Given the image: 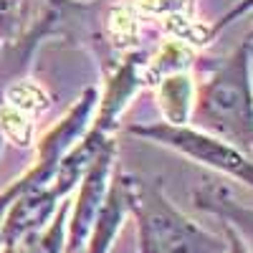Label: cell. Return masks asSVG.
<instances>
[{"mask_svg": "<svg viewBox=\"0 0 253 253\" xmlns=\"http://www.w3.org/2000/svg\"><path fill=\"white\" fill-rule=\"evenodd\" d=\"M58 205L61 198L53 193L51 185L28 190V193L13 198L3 210V218H0V251H8L20 241L41 233L56 215Z\"/></svg>", "mask_w": 253, "mask_h": 253, "instance_id": "cell-6", "label": "cell"}, {"mask_svg": "<svg viewBox=\"0 0 253 253\" xmlns=\"http://www.w3.org/2000/svg\"><path fill=\"white\" fill-rule=\"evenodd\" d=\"M129 190H132L129 172H112L109 190L104 195V203L94 218L84 253H109L124 220L129 218Z\"/></svg>", "mask_w": 253, "mask_h": 253, "instance_id": "cell-7", "label": "cell"}, {"mask_svg": "<svg viewBox=\"0 0 253 253\" xmlns=\"http://www.w3.org/2000/svg\"><path fill=\"white\" fill-rule=\"evenodd\" d=\"M69 210H71V200L63 198L56 215L51 218V223L41 230V233L20 241L18 246L0 251V253H66V223H69Z\"/></svg>", "mask_w": 253, "mask_h": 253, "instance_id": "cell-9", "label": "cell"}, {"mask_svg": "<svg viewBox=\"0 0 253 253\" xmlns=\"http://www.w3.org/2000/svg\"><path fill=\"white\" fill-rule=\"evenodd\" d=\"M190 79L187 76H172L162 81L160 89V107L165 109V117L170 124H187L190 112Z\"/></svg>", "mask_w": 253, "mask_h": 253, "instance_id": "cell-10", "label": "cell"}, {"mask_svg": "<svg viewBox=\"0 0 253 253\" xmlns=\"http://www.w3.org/2000/svg\"><path fill=\"white\" fill-rule=\"evenodd\" d=\"M193 203L198 210L220 218L223 225H228L241 238L248 253H253V208L243 205L225 185L208 182L193 193Z\"/></svg>", "mask_w": 253, "mask_h": 253, "instance_id": "cell-8", "label": "cell"}, {"mask_svg": "<svg viewBox=\"0 0 253 253\" xmlns=\"http://www.w3.org/2000/svg\"><path fill=\"white\" fill-rule=\"evenodd\" d=\"M129 134L162 144L187 160H193L203 167H210L225 177H233L248 187H253V160L246 150L230 144L220 137H213L203 129L187 124H170V122H152V124H132Z\"/></svg>", "mask_w": 253, "mask_h": 253, "instance_id": "cell-3", "label": "cell"}, {"mask_svg": "<svg viewBox=\"0 0 253 253\" xmlns=\"http://www.w3.org/2000/svg\"><path fill=\"white\" fill-rule=\"evenodd\" d=\"M94 107H96V89L89 86L86 91H84V94L74 101V107L63 114V119L53 126V129H48V132L43 134V139L38 142V157H36V162H33L31 170H28L23 177H18L13 185H8L3 193H0V215H3L5 205H8L13 198L28 193V190L48 187V185L53 182V175H56V170H58L63 155H66L71 147L84 137V132L89 129Z\"/></svg>", "mask_w": 253, "mask_h": 253, "instance_id": "cell-4", "label": "cell"}, {"mask_svg": "<svg viewBox=\"0 0 253 253\" xmlns=\"http://www.w3.org/2000/svg\"><path fill=\"white\" fill-rule=\"evenodd\" d=\"M129 215L137 220L139 253H228L225 236H213L187 218L152 180L132 175Z\"/></svg>", "mask_w": 253, "mask_h": 253, "instance_id": "cell-2", "label": "cell"}, {"mask_svg": "<svg viewBox=\"0 0 253 253\" xmlns=\"http://www.w3.org/2000/svg\"><path fill=\"white\" fill-rule=\"evenodd\" d=\"M195 129L220 137L251 150L253 137V81H251V41L223 58L200 86L195 109Z\"/></svg>", "mask_w": 253, "mask_h": 253, "instance_id": "cell-1", "label": "cell"}, {"mask_svg": "<svg viewBox=\"0 0 253 253\" xmlns=\"http://www.w3.org/2000/svg\"><path fill=\"white\" fill-rule=\"evenodd\" d=\"M0 218H3V215H0Z\"/></svg>", "mask_w": 253, "mask_h": 253, "instance_id": "cell-17", "label": "cell"}, {"mask_svg": "<svg viewBox=\"0 0 253 253\" xmlns=\"http://www.w3.org/2000/svg\"><path fill=\"white\" fill-rule=\"evenodd\" d=\"M253 10V0H236V5L233 8H230L220 20H218V23L213 26V33H210V36H218V33H223L225 28H230V26H233L236 23V20H241L243 15H248Z\"/></svg>", "mask_w": 253, "mask_h": 253, "instance_id": "cell-11", "label": "cell"}, {"mask_svg": "<svg viewBox=\"0 0 253 253\" xmlns=\"http://www.w3.org/2000/svg\"><path fill=\"white\" fill-rule=\"evenodd\" d=\"M79 253H84V251H79Z\"/></svg>", "mask_w": 253, "mask_h": 253, "instance_id": "cell-16", "label": "cell"}, {"mask_svg": "<svg viewBox=\"0 0 253 253\" xmlns=\"http://www.w3.org/2000/svg\"><path fill=\"white\" fill-rule=\"evenodd\" d=\"M251 147H253V137H251Z\"/></svg>", "mask_w": 253, "mask_h": 253, "instance_id": "cell-15", "label": "cell"}, {"mask_svg": "<svg viewBox=\"0 0 253 253\" xmlns=\"http://www.w3.org/2000/svg\"><path fill=\"white\" fill-rule=\"evenodd\" d=\"M13 5H15V0H0V15H3V13H8Z\"/></svg>", "mask_w": 253, "mask_h": 253, "instance_id": "cell-13", "label": "cell"}, {"mask_svg": "<svg viewBox=\"0 0 253 253\" xmlns=\"http://www.w3.org/2000/svg\"><path fill=\"white\" fill-rule=\"evenodd\" d=\"M114 152H117V142L112 139L101 147V152L94 157L91 167L79 182V193L76 200L71 203L69 223H66V253H79L86 248L89 230L104 203V195L109 190V180L114 172Z\"/></svg>", "mask_w": 253, "mask_h": 253, "instance_id": "cell-5", "label": "cell"}, {"mask_svg": "<svg viewBox=\"0 0 253 253\" xmlns=\"http://www.w3.org/2000/svg\"><path fill=\"white\" fill-rule=\"evenodd\" d=\"M251 61H253V38H251Z\"/></svg>", "mask_w": 253, "mask_h": 253, "instance_id": "cell-14", "label": "cell"}, {"mask_svg": "<svg viewBox=\"0 0 253 253\" xmlns=\"http://www.w3.org/2000/svg\"><path fill=\"white\" fill-rule=\"evenodd\" d=\"M223 236H225V241H228V253H248L246 246L241 243V238H238L228 225H223Z\"/></svg>", "mask_w": 253, "mask_h": 253, "instance_id": "cell-12", "label": "cell"}]
</instances>
